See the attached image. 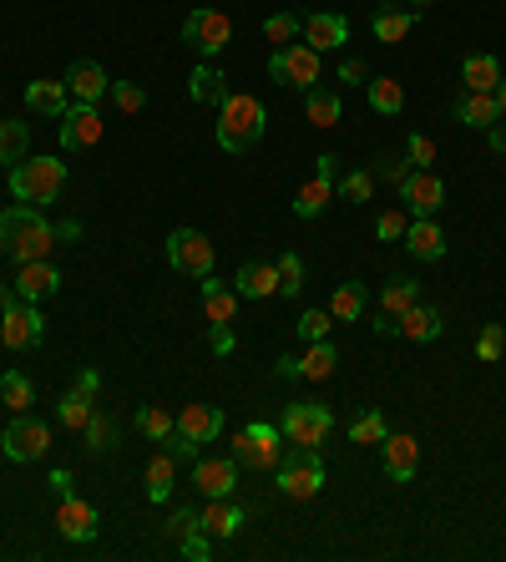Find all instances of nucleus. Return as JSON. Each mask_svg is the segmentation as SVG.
<instances>
[{
	"mask_svg": "<svg viewBox=\"0 0 506 562\" xmlns=\"http://www.w3.org/2000/svg\"><path fill=\"white\" fill-rule=\"evenodd\" d=\"M385 436H390V421L380 411H365V416L350 421V441H360V446H380Z\"/></svg>",
	"mask_w": 506,
	"mask_h": 562,
	"instance_id": "obj_40",
	"label": "nucleus"
},
{
	"mask_svg": "<svg viewBox=\"0 0 506 562\" xmlns=\"http://www.w3.org/2000/svg\"><path fill=\"white\" fill-rule=\"evenodd\" d=\"M304 117H309L314 127H334V122L345 117L340 92H329V87H309V92H304Z\"/></svg>",
	"mask_w": 506,
	"mask_h": 562,
	"instance_id": "obj_30",
	"label": "nucleus"
},
{
	"mask_svg": "<svg viewBox=\"0 0 506 562\" xmlns=\"http://www.w3.org/2000/svg\"><path fill=\"white\" fill-rule=\"evenodd\" d=\"M294 446H324L329 431H334V416L329 406H319V400H294V406L284 411V426H279Z\"/></svg>",
	"mask_w": 506,
	"mask_h": 562,
	"instance_id": "obj_7",
	"label": "nucleus"
},
{
	"mask_svg": "<svg viewBox=\"0 0 506 562\" xmlns=\"http://www.w3.org/2000/svg\"><path fill=\"white\" fill-rule=\"evenodd\" d=\"M340 82H365V61H355V56H350V61L340 66Z\"/></svg>",
	"mask_w": 506,
	"mask_h": 562,
	"instance_id": "obj_56",
	"label": "nucleus"
},
{
	"mask_svg": "<svg viewBox=\"0 0 506 562\" xmlns=\"http://www.w3.org/2000/svg\"><path fill=\"white\" fill-rule=\"evenodd\" d=\"M365 304H370V289H365L360 279H350V284H340V289H334V304H329V314H334V319H345V325H355V319L365 314Z\"/></svg>",
	"mask_w": 506,
	"mask_h": 562,
	"instance_id": "obj_32",
	"label": "nucleus"
},
{
	"mask_svg": "<svg viewBox=\"0 0 506 562\" xmlns=\"http://www.w3.org/2000/svg\"><path fill=\"white\" fill-rule=\"evenodd\" d=\"M51 244H56V228L41 218V208L16 203V208L0 213V254H11L16 264L51 259Z\"/></svg>",
	"mask_w": 506,
	"mask_h": 562,
	"instance_id": "obj_1",
	"label": "nucleus"
},
{
	"mask_svg": "<svg viewBox=\"0 0 506 562\" xmlns=\"http://www.w3.org/2000/svg\"><path fill=\"white\" fill-rule=\"evenodd\" d=\"M41 335H46V319L31 299L6 304V314H0V340H6V350H36Z\"/></svg>",
	"mask_w": 506,
	"mask_h": 562,
	"instance_id": "obj_9",
	"label": "nucleus"
},
{
	"mask_svg": "<svg viewBox=\"0 0 506 562\" xmlns=\"http://www.w3.org/2000/svg\"><path fill=\"white\" fill-rule=\"evenodd\" d=\"M46 446H51V431H46L41 421H31V416H16V421L6 426V436H0V451H6V461H16V466L41 461Z\"/></svg>",
	"mask_w": 506,
	"mask_h": 562,
	"instance_id": "obj_12",
	"label": "nucleus"
},
{
	"mask_svg": "<svg viewBox=\"0 0 506 562\" xmlns=\"http://www.w3.org/2000/svg\"><path fill=\"white\" fill-rule=\"evenodd\" d=\"M274 375H279V380H294V375H299V360H294V355H284V360L274 365Z\"/></svg>",
	"mask_w": 506,
	"mask_h": 562,
	"instance_id": "obj_59",
	"label": "nucleus"
},
{
	"mask_svg": "<svg viewBox=\"0 0 506 562\" xmlns=\"http://www.w3.org/2000/svg\"><path fill=\"white\" fill-rule=\"evenodd\" d=\"M491 132V152H506V122L501 127H486Z\"/></svg>",
	"mask_w": 506,
	"mask_h": 562,
	"instance_id": "obj_61",
	"label": "nucleus"
},
{
	"mask_svg": "<svg viewBox=\"0 0 506 562\" xmlns=\"http://www.w3.org/2000/svg\"><path fill=\"white\" fill-rule=\"evenodd\" d=\"M81 436H87V451H112V446H117V426H112L102 411L87 421V431H81Z\"/></svg>",
	"mask_w": 506,
	"mask_h": 562,
	"instance_id": "obj_45",
	"label": "nucleus"
},
{
	"mask_svg": "<svg viewBox=\"0 0 506 562\" xmlns=\"http://www.w3.org/2000/svg\"><path fill=\"white\" fill-rule=\"evenodd\" d=\"M193 487L203 492V497H233V487H238V461H198L193 466Z\"/></svg>",
	"mask_w": 506,
	"mask_h": 562,
	"instance_id": "obj_19",
	"label": "nucleus"
},
{
	"mask_svg": "<svg viewBox=\"0 0 506 562\" xmlns=\"http://www.w3.org/2000/svg\"><path fill=\"white\" fill-rule=\"evenodd\" d=\"M405 223H410L405 208H385V213L375 218V233H380V238H405Z\"/></svg>",
	"mask_w": 506,
	"mask_h": 562,
	"instance_id": "obj_50",
	"label": "nucleus"
},
{
	"mask_svg": "<svg viewBox=\"0 0 506 562\" xmlns=\"http://www.w3.org/2000/svg\"><path fill=\"white\" fill-rule=\"evenodd\" d=\"M56 289H61V274L51 269V259H31V264H21V279H16V294H21V299L41 304V299H51Z\"/></svg>",
	"mask_w": 506,
	"mask_h": 562,
	"instance_id": "obj_20",
	"label": "nucleus"
},
{
	"mask_svg": "<svg viewBox=\"0 0 506 562\" xmlns=\"http://www.w3.org/2000/svg\"><path fill=\"white\" fill-rule=\"evenodd\" d=\"M0 400H6L16 416H26V406L36 400V385H31L21 370H11V375H0Z\"/></svg>",
	"mask_w": 506,
	"mask_h": 562,
	"instance_id": "obj_39",
	"label": "nucleus"
},
{
	"mask_svg": "<svg viewBox=\"0 0 506 562\" xmlns=\"http://www.w3.org/2000/svg\"><path fill=\"white\" fill-rule=\"evenodd\" d=\"M213 238L208 233H198V228H178L173 238H167V264L173 269H183V274H193V279H203V274H213Z\"/></svg>",
	"mask_w": 506,
	"mask_h": 562,
	"instance_id": "obj_8",
	"label": "nucleus"
},
{
	"mask_svg": "<svg viewBox=\"0 0 506 562\" xmlns=\"http://www.w3.org/2000/svg\"><path fill=\"white\" fill-rule=\"evenodd\" d=\"M274 269H279V294H289V299H294V294L304 289V259H299V254H284Z\"/></svg>",
	"mask_w": 506,
	"mask_h": 562,
	"instance_id": "obj_46",
	"label": "nucleus"
},
{
	"mask_svg": "<svg viewBox=\"0 0 506 562\" xmlns=\"http://www.w3.org/2000/svg\"><path fill=\"white\" fill-rule=\"evenodd\" d=\"M56 416H61L66 431H87V421L97 416V411H92V395H87V390H66V395L56 400Z\"/></svg>",
	"mask_w": 506,
	"mask_h": 562,
	"instance_id": "obj_33",
	"label": "nucleus"
},
{
	"mask_svg": "<svg viewBox=\"0 0 506 562\" xmlns=\"http://www.w3.org/2000/svg\"><path fill=\"white\" fill-rule=\"evenodd\" d=\"M97 142H102V112L87 107V102H71L66 117H61V147L81 152V147H97Z\"/></svg>",
	"mask_w": 506,
	"mask_h": 562,
	"instance_id": "obj_13",
	"label": "nucleus"
},
{
	"mask_svg": "<svg viewBox=\"0 0 506 562\" xmlns=\"http://www.w3.org/2000/svg\"><path fill=\"white\" fill-rule=\"evenodd\" d=\"M26 142H31L26 122H0V163H21Z\"/></svg>",
	"mask_w": 506,
	"mask_h": 562,
	"instance_id": "obj_41",
	"label": "nucleus"
},
{
	"mask_svg": "<svg viewBox=\"0 0 506 562\" xmlns=\"http://www.w3.org/2000/svg\"><path fill=\"white\" fill-rule=\"evenodd\" d=\"M380 178H390V183H405V173H410V163H400V157H380V168H375Z\"/></svg>",
	"mask_w": 506,
	"mask_h": 562,
	"instance_id": "obj_53",
	"label": "nucleus"
},
{
	"mask_svg": "<svg viewBox=\"0 0 506 562\" xmlns=\"http://www.w3.org/2000/svg\"><path fill=\"white\" fill-rule=\"evenodd\" d=\"M334 365H340L334 345H329V340H314V345H309V355L299 360V380H329V375H334Z\"/></svg>",
	"mask_w": 506,
	"mask_h": 562,
	"instance_id": "obj_36",
	"label": "nucleus"
},
{
	"mask_svg": "<svg viewBox=\"0 0 506 562\" xmlns=\"http://www.w3.org/2000/svg\"><path fill=\"white\" fill-rule=\"evenodd\" d=\"M26 107L41 112V117H66L71 92H66V82H31L26 87Z\"/></svg>",
	"mask_w": 506,
	"mask_h": 562,
	"instance_id": "obj_29",
	"label": "nucleus"
},
{
	"mask_svg": "<svg viewBox=\"0 0 506 562\" xmlns=\"http://www.w3.org/2000/svg\"><path fill=\"white\" fill-rule=\"evenodd\" d=\"M51 492H56V497L71 492V471H51Z\"/></svg>",
	"mask_w": 506,
	"mask_h": 562,
	"instance_id": "obj_60",
	"label": "nucleus"
},
{
	"mask_svg": "<svg viewBox=\"0 0 506 562\" xmlns=\"http://www.w3.org/2000/svg\"><path fill=\"white\" fill-rule=\"evenodd\" d=\"M137 431H142V436H152V441H173L178 421L167 416V411H157V406H142V411H137Z\"/></svg>",
	"mask_w": 506,
	"mask_h": 562,
	"instance_id": "obj_42",
	"label": "nucleus"
},
{
	"mask_svg": "<svg viewBox=\"0 0 506 562\" xmlns=\"http://www.w3.org/2000/svg\"><path fill=\"white\" fill-rule=\"evenodd\" d=\"M461 82H466V92H496V87H501V66H496V56H466Z\"/></svg>",
	"mask_w": 506,
	"mask_h": 562,
	"instance_id": "obj_31",
	"label": "nucleus"
},
{
	"mask_svg": "<svg viewBox=\"0 0 506 562\" xmlns=\"http://www.w3.org/2000/svg\"><path fill=\"white\" fill-rule=\"evenodd\" d=\"M410 304H420V284H415V279H405V274H395V279H390V284L380 289V309L400 319V314H405Z\"/></svg>",
	"mask_w": 506,
	"mask_h": 562,
	"instance_id": "obj_35",
	"label": "nucleus"
},
{
	"mask_svg": "<svg viewBox=\"0 0 506 562\" xmlns=\"http://www.w3.org/2000/svg\"><path fill=\"white\" fill-rule=\"evenodd\" d=\"M365 97H370V107H375L380 117H400V107H405V92H400L395 76H375Z\"/></svg>",
	"mask_w": 506,
	"mask_h": 562,
	"instance_id": "obj_37",
	"label": "nucleus"
},
{
	"mask_svg": "<svg viewBox=\"0 0 506 562\" xmlns=\"http://www.w3.org/2000/svg\"><path fill=\"white\" fill-rule=\"evenodd\" d=\"M173 476H178L173 456H152L147 461V497L152 502H167V497H173Z\"/></svg>",
	"mask_w": 506,
	"mask_h": 562,
	"instance_id": "obj_38",
	"label": "nucleus"
},
{
	"mask_svg": "<svg viewBox=\"0 0 506 562\" xmlns=\"http://www.w3.org/2000/svg\"><path fill=\"white\" fill-rule=\"evenodd\" d=\"M198 522H203V532H213V537H233V532L248 522V512L233 507L228 497H208V512H198Z\"/></svg>",
	"mask_w": 506,
	"mask_h": 562,
	"instance_id": "obj_26",
	"label": "nucleus"
},
{
	"mask_svg": "<svg viewBox=\"0 0 506 562\" xmlns=\"http://www.w3.org/2000/svg\"><path fill=\"white\" fill-rule=\"evenodd\" d=\"M380 456H385V471H390V481H410L415 476V466H420V446H415V436H385L380 441Z\"/></svg>",
	"mask_w": 506,
	"mask_h": 562,
	"instance_id": "obj_21",
	"label": "nucleus"
},
{
	"mask_svg": "<svg viewBox=\"0 0 506 562\" xmlns=\"http://www.w3.org/2000/svg\"><path fill=\"white\" fill-rule=\"evenodd\" d=\"M76 390H87V395H97V390H102V375H97V370H81V375H76Z\"/></svg>",
	"mask_w": 506,
	"mask_h": 562,
	"instance_id": "obj_57",
	"label": "nucleus"
},
{
	"mask_svg": "<svg viewBox=\"0 0 506 562\" xmlns=\"http://www.w3.org/2000/svg\"><path fill=\"white\" fill-rule=\"evenodd\" d=\"M56 527H61V537H71V542H92V537H97V507L81 502L76 492H66L61 507H56Z\"/></svg>",
	"mask_w": 506,
	"mask_h": 562,
	"instance_id": "obj_16",
	"label": "nucleus"
},
{
	"mask_svg": "<svg viewBox=\"0 0 506 562\" xmlns=\"http://www.w3.org/2000/svg\"><path fill=\"white\" fill-rule=\"evenodd\" d=\"M208 345H213L218 355H228V350H233V330H228V325H208Z\"/></svg>",
	"mask_w": 506,
	"mask_h": 562,
	"instance_id": "obj_54",
	"label": "nucleus"
},
{
	"mask_svg": "<svg viewBox=\"0 0 506 562\" xmlns=\"http://www.w3.org/2000/svg\"><path fill=\"white\" fill-rule=\"evenodd\" d=\"M329 198H334V178L314 173V178H309V183L299 188V198H294V213H299V218H319Z\"/></svg>",
	"mask_w": 506,
	"mask_h": 562,
	"instance_id": "obj_34",
	"label": "nucleus"
},
{
	"mask_svg": "<svg viewBox=\"0 0 506 562\" xmlns=\"http://www.w3.org/2000/svg\"><path fill=\"white\" fill-rule=\"evenodd\" d=\"M284 431L279 426H269V421H253V426H243L238 436H233V461L238 466H248V471H279V461H284Z\"/></svg>",
	"mask_w": 506,
	"mask_h": 562,
	"instance_id": "obj_4",
	"label": "nucleus"
},
{
	"mask_svg": "<svg viewBox=\"0 0 506 562\" xmlns=\"http://www.w3.org/2000/svg\"><path fill=\"white\" fill-rule=\"evenodd\" d=\"M319 487H324V456H319V446H294L279 461V492L294 497V502H309V497H319Z\"/></svg>",
	"mask_w": 506,
	"mask_h": 562,
	"instance_id": "obj_5",
	"label": "nucleus"
},
{
	"mask_svg": "<svg viewBox=\"0 0 506 562\" xmlns=\"http://www.w3.org/2000/svg\"><path fill=\"white\" fill-rule=\"evenodd\" d=\"M264 127H269L264 102L233 97V92H228V102L218 107V147H223V152H248L253 142L264 137Z\"/></svg>",
	"mask_w": 506,
	"mask_h": 562,
	"instance_id": "obj_2",
	"label": "nucleus"
},
{
	"mask_svg": "<svg viewBox=\"0 0 506 562\" xmlns=\"http://www.w3.org/2000/svg\"><path fill=\"white\" fill-rule=\"evenodd\" d=\"M370 26H375V41L395 46V41H405V36L415 31V11H405V6H380V11L370 16Z\"/></svg>",
	"mask_w": 506,
	"mask_h": 562,
	"instance_id": "obj_28",
	"label": "nucleus"
},
{
	"mask_svg": "<svg viewBox=\"0 0 506 562\" xmlns=\"http://www.w3.org/2000/svg\"><path fill=\"white\" fill-rule=\"evenodd\" d=\"M269 76H274L279 87H299V92H309V87H319V51H314V46H304V41L279 46V51H274V61H269Z\"/></svg>",
	"mask_w": 506,
	"mask_h": 562,
	"instance_id": "obj_6",
	"label": "nucleus"
},
{
	"mask_svg": "<svg viewBox=\"0 0 506 562\" xmlns=\"http://www.w3.org/2000/svg\"><path fill=\"white\" fill-rule=\"evenodd\" d=\"M400 203H405L410 218H436V208L446 203V183L431 168H410L405 183H400Z\"/></svg>",
	"mask_w": 506,
	"mask_h": 562,
	"instance_id": "obj_11",
	"label": "nucleus"
},
{
	"mask_svg": "<svg viewBox=\"0 0 506 562\" xmlns=\"http://www.w3.org/2000/svg\"><path fill=\"white\" fill-rule=\"evenodd\" d=\"M400 244H405V254H415L420 264H441V259H446V233H441L436 218H410Z\"/></svg>",
	"mask_w": 506,
	"mask_h": 562,
	"instance_id": "obj_14",
	"label": "nucleus"
},
{
	"mask_svg": "<svg viewBox=\"0 0 506 562\" xmlns=\"http://www.w3.org/2000/svg\"><path fill=\"white\" fill-rule=\"evenodd\" d=\"M264 36L279 41V46H294V36H304V21H299L294 11H279V16L264 21Z\"/></svg>",
	"mask_w": 506,
	"mask_h": 562,
	"instance_id": "obj_43",
	"label": "nucleus"
},
{
	"mask_svg": "<svg viewBox=\"0 0 506 562\" xmlns=\"http://www.w3.org/2000/svg\"><path fill=\"white\" fill-rule=\"evenodd\" d=\"M183 557H193V562H208V557H213V547L203 542V532H193V537L183 542Z\"/></svg>",
	"mask_w": 506,
	"mask_h": 562,
	"instance_id": "obj_55",
	"label": "nucleus"
},
{
	"mask_svg": "<svg viewBox=\"0 0 506 562\" xmlns=\"http://www.w3.org/2000/svg\"><path fill=\"white\" fill-rule=\"evenodd\" d=\"M66 188V163H56V157H21V163L11 168V193L31 208L41 203H56Z\"/></svg>",
	"mask_w": 506,
	"mask_h": 562,
	"instance_id": "obj_3",
	"label": "nucleus"
},
{
	"mask_svg": "<svg viewBox=\"0 0 506 562\" xmlns=\"http://www.w3.org/2000/svg\"><path fill=\"white\" fill-rule=\"evenodd\" d=\"M375 335H385V340L400 335V319H395V314H380V319H375Z\"/></svg>",
	"mask_w": 506,
	"mask_h": 562,
	"instance_id": "obj_58",
	"label": "nucleus"
},
{
	"mask_svg": "<svg viewBox=\"0 0 506 562\" xmlns=\"http://www.w3.org/2000/svg\"><path fill=\"white\" fill-rule=\"evenodd\" d=\"M233 289L243 299H269V294H279V269L274 264H243L238 279H233Z\"/></svg>",
	"mask_w": 506,
	"mask_h": 562,
	"instance_id": "obj_27",
	"label": "nucleus"
},
{
	"mask_svg": "<svg viewBox=\"0 0 506 562\" xmlns=\"http://www.w3.org/2000/svg\"><path fill=\"white\" fill-rule=\"evenodd\" d=\"M203 314H208V325H233L238 289L233 284H218L213 274H203Z\"/></svg>",
	"mask_w": 506,
	"mask_h": 562,
	"instance_id": "obj_23",
	"label": "nucleus"
},
{
	"mask_svg": "<svg viewBox=\"0 0 506 562\" xmlns=\"http://www.w3.org/2000/svg\"><path fill=\"white\" fill-rule=\"evenodd\" d=\"M496 112H501V122H506V82L496 87Z\"/></svg>",
	"mask_w": 506,
	"mask_h": 562,
	"instance_id": "obj_62",
	"label": "nucleus"
},
{
	"mask_svg": "<svg viewBox=\"0 0 506 562\" xmlns=\"http://www.w3.org/2000/svg\"><path fill=\"white\" fill-rule=\"evenodd\" d=\"M441 309H431V304H410L405 314H400V335L405 340H415V345H431V340H441Z\"/></svg>",
	"mask_w": 506,
	"mask_h": 562,
	"instance_id": "obj_22",
	"label": "nucleus"
},
{
	"mask_svg": "<svg viewBox=\"0 0 506 562\" xmlns=\"http://www.w3.org/2000/svg\"><path fill=\"white\" fill-rule=\"evenodd\" d=\"M167 532H173L178 542H188L193 532H203V522H198V512H188V507H173V522H167Z\"/></svg>",
	"mask_w": 506,
	"mask_h": 562,
	"instance_id": "obj_52",
	"label": "nucleus"
},
{
	"mask_svg": "<svg viewBox=\"0 0 506 562\" xmlns=\"http://www.w3.org/2000/svg\"><path fill=\"white\" fill-rule=\"evenodd\" d=\"M456 122H466V127H496L501 122V112H496V92H461L456 97Z\"/></svg>",
	"mask_w": 506,
	"mask_h": 562,
	"instance_id": "obj_25",
	"label": "nucleus"
},
{
	"mask_svg": "<svg viewBox=\"0 0 506 562\" xmlns=\"http://www.w3.org/2000/svg\"><path fill=\"white\" fill-rule=\"evenodd\" d=\"M183 41H188L203 61H213V56L233 41V21H228L223 11H193V16L183 21Z\"/></svg>",
	"mask_w": 506,
	"mask_h": 562,
	"instance_id": "obj_10",
	"label": "nucleus"
},
{
	"mask_svg": "<svg viewBox=\"0 0 506 562\" xmlns=\"http://www.w3.org/2000/svg\"><path fill=\"white\" fill-rule=\"evenodd\" d=\"M188 97H193L198 107H223V102H228V76H223L213 61H203V66L193 71V82H188Z\"/></svg>",
	"mask_w": 506,
	"mask_h": 562,
	"instance_id": "obj_24",
	"label": "nucleus"
},
{
	"mask_svg": "<svg viewBox=\"0 0 506 562\" xmlns=\"http://www.w3.org/2000/svg\"><path fill=\"white\" fill-rule=\"evenodd\" d=\"M345 36H350V21L334 16V11H314V16L304 21V46H314L319 56H324V51H340Z\"/></svg>",
	"mask_w": 506,
	"mask_h": 562,
	"instance_id": "obj_17",
	"label": "nucleus"
},
{
	"mask_svg": "<svg viewBox=\"0 0 506 562\" xmlns=\"http://www.w3.org/2000/svg\"><path fill=\"white\" fill-rule=\"evenodd\" d=\"M329 325H334V314L329 309H304L299 314V340H329Z\"/></svg>",
	"mask_w": 506,
	"mask_h": 562,
	"instance_id": "obj_44",
	"label": "nucleus"
},
{
	"mask_svg": "<svg viewBox=\"0 0 506 562\" xmlns=\"http://www.w3.org/2000/svg\"><path fill=\"white\" fill-rule=\"evenodd\" d=\"M420 6H431V0H415V11H420Z\"/></svg>",
	"mask_w": 506,
	"mask_h": 562,
	"instance_id": "obj_63",
	"label": "nucleus"
},
{
	"mask_svg": "<svg viewBox=\"0 0 506 562\" xmlns=\"http://www.w3.org/2000/svg\"><path fill=\"white\" fill-rule=\"evenodd\" d=\"M218 431H223V411L218 406H183L178 411V436L188 446H208Z\"/></svg>",
	"mask_w": 506,
	"mask_h": 562,
	"instance_id": "obj_18",
	"label": "nucleus"
},
{
	"mask_svg": "<svg viewBox=\"0 0 506 562\" xmlns=\"http://www.w3.org/2000/svg\"><path fill=\"white\" fill-rule=\"evenodd\" d=\"M405 163H410V168H431V163H436V142H431L426 132H410V142H405Z\"/></svg>",
	"mask_w": 506,
	"mask_h": 562,
	"instance_id": "obj_47",
	"label": "nucleus"
},
{
	"mask_svg": "<svg viewBox=\"0 0 506 562\" xmlns=\"http://www.w3.org/2000/svg\"><path fill=\"white\" fill-rule=\"evenodd\" d=\"M501 350H506V330H501V325H486L481 340H476V355H481V360H501Z\"/></svg>",
	"mask_w": 506,
	"mask_h": 562,
	"instance_id": "obj_51",
	"label": "nucleus"
},
{
	"mask_svg": "<svg viewBox=\"0 0 506 562\" xmlns=\"http://www.w3.org/2000/svg\"><path fill=\"white\" fill-rule=\"evenodd\" d=\"M112 102L132 117V112H142V107H147V92H142L137 82H112Z\"/></svg>",
	"mask_w": 506,
	"mask_h": 562,
	"instance_id": "obj_48",
	"label": "nucleus"
},
{
	"mask_svg": "<svg viewBox=\"0 0 506 562\" xmlns=\"http://www.w3.org/2000/svg\"><path fill=\"white\" fill-rule=\"evenodd\" d=\"M370 193H375V173H350L340 183V198L345 203H370Z\"/></svg>",
	"mask_w": 506,
	"mask_h": 562,
	"instance_id": "obj_49",
	"label": "nucleus"
},
{
	"mask_svg": "<svg viewBox=\"0 0 506 562\" xmlns=\"http://www.w3.org/2000/svg\"><path fill=\"white\" fill-rule=\"evenodd\" d=\"M66 92H71V102H87V107H97L107 92H112V82H107V71L97 66V61H71V71H66Z\"/></svg>",
	"mask_w": 506,
	"mask_h": 562,
	"instance_id": "obj_15",
	"label": "nucleus"
}]
</instances>
